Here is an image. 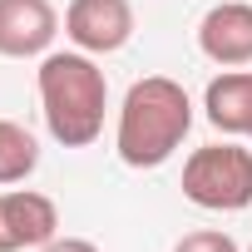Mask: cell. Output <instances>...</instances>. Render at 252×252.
<instances>
[{"label":"cell","instance_id":"6da1fadb","mask_svg":"<svg viewBox=\"0 0 252 252\" xmlns=\"http://www.w3.org/2000/svg\"><path fill=\"white\" fill-rule=\"evenodd\" d=\"M193 129V99L168 74H144L129 84L114 124V154L129 168H158L168 163Z\"/></svg>","mask_w":252,"mask_h":252},{"label":"cell","instance_id":"7a4b0ae2","mask_svg":"<svg viewBox=\"0 0 252 252\" xmlns=\"http://www.w3.org/2000/svg\"><path fill=\"white\" fill-rule=\"evenodd\" d=\"M40 84V109L45 129L64 149H89L104 134V109H109V84L94 55L84 50H50L35 69Z\"/></svg>","mask_w":252,"mask_h":252},{"label":"cell","instance_id":"3957f363","mask_svg":"<svg viewBox=\"0 0 252 252\" xmlns=\"http://www.w3.org/2000/svg\"><path fill=\"white\" fill-rule=\"evenodd\" d=\"M183 198L203 213H242L252 208V149L242 144H203L183 163Z\"/></svg>","mask_w":252,"mask_h":252},{"label":"cell","instance_id":"277c9868","mask_svg":"<svg viewBox=\"0 0 252 252\" xmlns=\"http://www.w3.org/2000/svg\"><path fill=\"white\" fill-rule=\"evenodd\" d=\"M64 35L84 55H119L134 40V5L129 0H69Z\"/></svg>","mask_w":252,"mask_h":252},{"label":"cell","instance_id":"5b68a950","mask_svg":"<svg viewBox=\"0 0 252 252\" xmlns=\"http://www.w3.org/2000/svg\"><path fill=\"white\" fill-rule=\"evenodd\" d=\"M60 237V208L55 198L35 188H10L0 193V252H20V247H45Z\"/></svg>","mask_w":252,"mask_h":252},{"label":"cell","instance_id":"8992f818","mask_svg":"<svg viewBox=\"0 0 252 252\" xmlns=\"http://www.w3.org/2000/svg\"><path fill=\"white\" fill-rule=\"evenodd\" d=\"M60 35V10L50 0H0V55L5 60H45Z\"/></svg>","mask_w":252,"mask_h":252},{"label":"cell","instance_id":"52a82bcc","mask_svg":"<svg viewBox=\"0 0 252 252\" xmlns=\"http://www.w3.org/2000/svg\"><path fill=\"white\" fill-rule=\"evenodd\" d=\"M198 50L222 69L252 64V5L247 0H218L198 20Z\"/></svg>","mask_w":252,"mask_h":252},{"label":"cell","instance_id":"ba28073f","mask_svg":"<svg viewBox=\"0 0 252 252\" xmlns=\"http://www.w3.org/2000/svg\"><path fill=\"white\" fill-rule=\"evenodd\" d=\"M203 109H208V124L218 134L252 139V69H222L218 79H208Z\"/></svg>","mask_w":252,"mask_h":252},{"label":"cell","instance_id":"9c48e42d","mask_svg":"<svg viewBox=\"0 0 252 252\" xmlns=\"http://www.w3.org/2000/svg\"><path fill=\"white\" fill-rule=\"evenodd\" d=\"M40 168V139L15 119H0V188H15Z\"/></svg>","mask_w":252,"mask_h":252},{"label":"cell","instance_id":"30bf717a","mask_svg":"<svg viewBox=\"0 0 252 252\" xmlns=\"http://www.w3.org/2000/svg\"><path fill=\"white\" fill-rule=\"evenodd\" d=\"M173 252H242L222 227H198V232H183L173 242Z\"/></svg>","mask_w":252,"mask_h":252},{"label":"cell","instance_id":"8fae6325","mask_svg":"<svg viewBox=\"0 0 252 252\" xmlns=\"http://www.w3.org/2000/svg\"><path fill=\"white\" fill-rule=\"evenodd\" d=\"M40 252H99L89 237H55V242H45Z\"/></svg>","mask_w":252,"mask_h":252},{"label":"cell","instance_id":"7c38bea8","mask_svg":"<svg viewBox=\"0 0 252 252\" xmlns=\"http://www.w3.org/2000/svg\"><path fill=\"white\" fill-rule=\"evenodd\" d=\"M247 252H252V247H247Z\"/></svg>","mask_w":252,"mask_h":252}]
</instances>
